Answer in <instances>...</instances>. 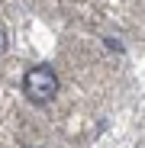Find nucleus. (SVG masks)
Returning a JSON list of instances; mask_svg holds the SVG:
<instances>
[{
	"mask_svg": "<svg viewBox=\"0 0 145 148\" xmlns=\"http://www.w3.org/2000/svg\"><path fill=\"white\" fill-rule=\"evenodd\" d=\"M58 74L48 68V64H36L29 68L26 74H23V93H26V100L42 106L48 100H55V93H58Z\"/></svg>",
	"mask_w": 145,
	"mask_h": 148,
	"instance_id": "1",
	"label": "nucleus"
},
{
	"mask_svg": "<svg viewBox=\"0 0 145 148\" xmlns=\"http://www.w3.org/2000/svg\"><path fill=\"white\" fill-rule=\"evenodd\" d=\"M26 148H39V145H26Z\"/></svg>",
	"mask_w": 145,
	"mask_h": 148,
	"instance_id": "3",
	"label": "nucleus"
},
{
	"mask_svg": "<svg viewBox=\"0 0 145 148\" xmlns=\"http://www.w3.org/2000/svg\"><path fill=\"white\" fill-rule=\"evenodd\" d=\"M7 45H10V36H7V29H3V26H0V55L7 52Z\"/></svg>",
	"mask_w": 145,
	"mask_h": 148,
	"instance_id": "2",
	"label": "nucleus"
}]
</instances>
